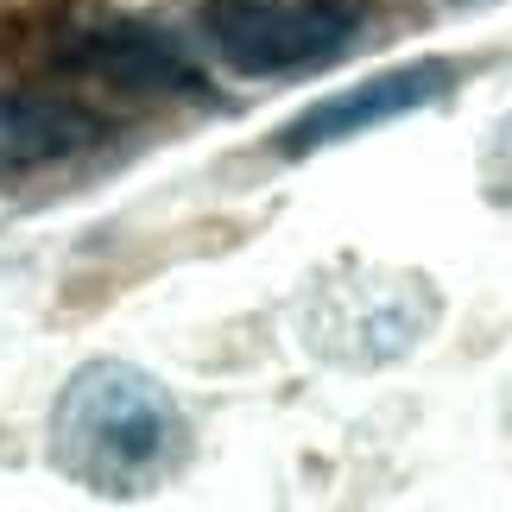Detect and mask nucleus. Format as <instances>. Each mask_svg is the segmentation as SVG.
I'll return each mask as SVG.
<instances>
[{"label": "nucleus", "instance_id": "nucleus-4", "mask_svg": "<svg viewBox=\"0 0 512 512\" xmlns=\"http://www.w3.org/2000/svg\"><path fill=\"white\" fill-rule=\"evenodd\" d=\"M70 70H89L114 89L133 95H209L203 70L190 64V51L177 45L159 26H133V19H114V26H89L70 38L64 51Z\"/></svg>", "mask_w": 512, "mask_h": 512}, {"label": "nucleus", "instance_id": "nucleus-1", "mask_svg": "<svg viewBox=\"0 0 512 512\" xmlns=\"http://www.w3.org/2000/svg\"><path fill=\"white\" fill-rule=\"evenodd\" d=\"M57 468L102 500L159 487L184 456V411L133 361H83L51 405Z\"/></svg>", "mask_w": 512, "mask_h": 512}, {"label": "nucleus", "instance_id": "nucleus-6", "mask_svg": "<svg viewBox=\"0 0 512 512\" xmlns=\"http://www.w3.org/2000/svg\"><path fill=\"white\" fill-rule=\"evenodd\" d=\"M481 184H487V196H500V203H512V114L500 121L494 146H487V159H481Z\"/></svg>", "mask_w": 512, "mask_h": 512}, {"label": "nucleus", "instance_id": "nucleus-2", "mask_svg": "<svg viewBox=\"0 0 512 512\" xmlns=\"http://www.w3.org/2000/svg\"><path fill=\"white\" fill-rule=\"evenodd\" d=\"M354 26V0H215L209 7V45L241 76H291L329 64Z\"/></svg>", "mask_w": 512, "mask_h": 512}, {"label": "nucleus", "instance_id": "nucleus-5", "mask_svg": "<svg viewBox=\"0 0 512 512\" xmlns=\"http://www.w3.org/2000/svg\"><path fill=\"white\" fill-rule=\"evenodd\" d=\"M102 140V114L45 89H0V184L64 165Z\"/></svg>", "mask_w": 512, "mask_h": 512}, {"label": "nucleus", "instance_id": "nucleus-3", "mask_svg": "<svg viewBox=\"0 0 512 512\" xmlns=\"http://www.w3.org/2000/svg\"><path fill=\"white\" fill-rule=\"evenodd\" d=\"M456 76L462 70L449 64V57H418V64H392L380 76H361V83L310 102L298 121H285L272 152H279V159H310V152L342 146V140H354V133H367V127L405 121V114H418V108L437 102V95L456 89Z\"/></svg>", "mask_w": 512, "mask_h": 512}]
</instances>
